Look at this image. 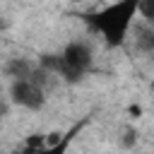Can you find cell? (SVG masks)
I'll list each match as a JSON object with an SVG mask.
<instances>
[{"label":"cell","instance_id":"6da1fadb","mask_svg":"<svg viewBox=\"0 0 154 154\" xmlns=\"http://www.w3.org/2000/svg\"><path fill=\"white\" fill-rule=\"evenodd\" d=\"M140 2L142 0H116L96 12H87L79 17L84 19V24L94 34H99L106 41V46L120 48L128 41V34L132 29L135 17L140 14Z\"/></svg>","mask_w":154,"mask_h":154},{"label":"cell","instance_id":"7a4b0ae2","mask_svg":"<svg viewBox=\"0 0 154 154\" xmlns=\"http://www.w3.org/2000/svg\"><path fill=\"white\" fill-rule=\"evenodd\" d=\"M38 63L48 72H53V75L63 77L65 82L75 84V82H79L91 70L94 55H91L89 43H84V41H70L60 53H46V55H41Z\"/></svg>","mask_w":154,"mask_h":154},{"label":"cell","instance_id":"3957f363","mask_svg":"<svg viewBox=\"0 0 154 154\" xmlns=\"http://www.w3.org/2000/svg\"><path fill=\"white\" fill-rule=\"evenodd\" d=\"M43 75H48V70L38 63L36 75L12 79L10 82V99H12V103H17V106H22L26 111H41L46 106V89H43L46 77Z\"/></svg>","mask_w":154,"mask_h":154},{"label":"cell","instance_id":"277c9868","mask_svg":"<svg viewBox=\"0 0 154 154\" xmlns=\"http://www.w3.org/2000/svg\"><path fill=\"white\" fill-rule=\"evenodd\" d=\"M19 149L24 154H38V152H48V135H26L19 144Z\"/></svg>","mask_w":154,"mask_h":154},{"label":"cell","instance_id":"5b68a950","mask_svg":"<svg viewBox=\"0 0 154 154\" xmlns=\"http://www.w3.org/2000/svg\"><path fill=\"white\" fill-rule=\"evenodd\" d=\"M87 123H89V118H82L79 123H75V125H72V128H70V130H67V132H65V135L60 137V142H58V144H55V147L51 149V154H63V152H65V149L70 147V142H72V140H75V137H77V135L82 132V128H84Z\"/></svg>","mask_w":154,"mask_h":154},{"label":"cell","instance_id":"8992f818","mask_svg":"<svg viewBox=\"0 0 154 154\" xmlns=\"http://www.w3.org/2000/svg\"><path fill=\"white\" fill-rule=\"evenodd\" d=\"M135 46H137V51H142V53H154V26L140 29Z\"/></svg>","mask_w":154,"mask_h":154},{"label":"cell","instance_id":"52a82bcc","mask_svg":"<svg viewBox=\"0 0 154 154\" xmlns=\"http://www.w3.org/2000/svg\"><path fill=\"white\" fill-rule=\"evenodd\" d=\"M140 17L147 24H154V0H142L140 2Z\"/></svg>","mask_w":154,"mask_h":154},{"label":"cell","instance_id":"ba28073f","mask_svg":"<svg viewBox=\"0 0 154 154\" xmlns=\"http://www.w3.org/2000/svg\"><path fill=\"white\" fill-rule=\"evenodd\" d=\"M135 142H137V130H132V128H130V130L125 132V140H123V144H125V147H130V144H135Z\"/></svg>","mask_w":154,"mask_h":154},{"label":"cell","instance_id":"9c48e42d","mask_svg":"<svg viewBox=\"0 0 154 154\" xmlns=\"http://www.w3.org/2000/svg\"><path fill=\"white\" fill-rule=\"evenodd\" d=\"M128 116H130V118H140V116H142V106H137V103L130 106V108H128Z\"/></svg>","mask_w":154,"mask_h":154},{"label":"cell","instance_id":"30bf717a","mask_svg":"<svg viewBox=\"0 0 154 154\" xmlns=\"http://www.w3.org/2000/svg\"><path fill=\"white\" fill-rule=\"evenodd\" d=\"M149 89H152V91H154V79H152V84H149Z\"/></svg>","mask_w":154,"mask_h":154}]
</instances>
